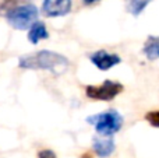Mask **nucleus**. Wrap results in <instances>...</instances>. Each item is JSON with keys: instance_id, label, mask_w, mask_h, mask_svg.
Masks as SVG:
<instances>
[{"instance_id": "6", "label": "nucleus", "mask_w": 159, "mask_h": 158, "mask_svg": "<svg viewBox=\"0 0 159 158\" xmlns=\"http://www.w3.org/2000/svg\"><path fill=\"white\" fill-rule=\"evenodd\" d=\"M89 60L96 69H99L101 72H107L112 67L117 66L121 62V58L116 53H109L106 50H96V52L91 53Z\"/></svg>"}, {"instance_id": "13", "label": "nucleus", "mask_w": 159, "mask_h": 158, "mask_svg": "<svg viewBox=\"0 0 159 158\" xmlns=\"http://www.w3.org/2000/svg\"><path fill=\"white\" fill-rule=\"evenodd\" d=\"M38 158H56V154H55V151L46 148V150H41V151H39V153H38Z\"/></svg>"}, {"instance_id": "7", "label": "nucleus", "mask_w": 159, "mask_h": 158, "mask_svg": "<svg viewBox=\"0 0 159 158\" xmlns=\"http://www.w3.org/2000/svg\"><path fill=\"white\" fill-rule=\"evenodd\" d=\"M115 142L112 137H93L92 140V150L99 158L110 157L115 151Z\"/></svg>"}, {"instance_id": "3", "label": "nucleus", "mask_w": 159, "mask_h": 158, "mask_svg": "<svg viewBox=\"0 0 159 158\" xmlns=\"http://www.w3.org/2000/svg\"><path fill=\"white\" fill-rule=\"evenodd\" d=\"M38 7L32 3H25V4H18L16 7L6 11L4 17L7 22L18 31H24L32 25L34 21L38 18Z\"/></svg>"}, {"instance_id": "2", "label": "nucleus", "mask_w": 159, "mask_h": 158, "mask_svg": "<svg viewBox=\"0 0 159 158\" xmlns=\"http://www.w3.org/2000/svg\"><path fill=\"white\" fill-rule=\"evenodd\" d=\"M87 123L95 128L99 136L112 137L113 134L120 132L121 126H123V116L116 109H107L101 114L88 116Z\"/></svg>"}, {"instance_id": "14", "label": "nucleus", "mask_w": 159, "mask_h": 158, "mask_svg": "<svg viewBox=\"0 0 159 158\" xmlns=\"http://www.w3.org/2000/svg\"><path fill=\"white\" fill-rule=\"evenodd\" d=\"M84 4H87V6H91V4H95V3H98V2H101V0H81Z\"/></svg>"}, {"instance_id": "4", "label": "nucleus", "mask_w": 159, "mask_h": 158, "mask_svg": "<svg viewBox=\"0 0 159 158\" xmlns=\"http://www.w3.org/2000/svg\"><path fill=\"white\" fill-rule=\"evenodd\" d=\"M124 90L123 84L115 80H105L101 86H87L85 87V95L89 100L95 101H112L117 97L119 94H121Z\"/></svg>"}, {"instance_id": "10", "label": "nucleus", "mask_w": 159, "mask_h": 158, "mask_svg": "<svg viewBox=\"0 0 159 158\" xmlns=\"http://www.w3.org/2000/svg\"><path fill=\"white\" fill-rule=\"evenodd\" d=\"M152 0H129V4H127V10L131 16L138 17L144 10L147 8V6L151 3Z\"/></svg>"}, {"instance_id": "9", "label": "nucleus", "mask_w": 159, "mask_h": 158, "mask_svg": "<svg viewBox=\"0 0 159 158\" xmlns=\"http://www.w3.org/2000/svg\"><path fill=\"white\" fill-rule=\"evenodd\" d=\"M143 53L148 60L154 62L159 59V36L149 35L143 46Z\"/></svg>"}, {"instance_id": "11", "label": "nucleus", "mask_w": 159, "mask_h": 158, "mask_svg": "<svg viewBox=\"0 0 159 158\" xmlns=\"http://www.w3.org/2000/svg\"><path fill=\"white\" fill-rule=\"evenodd\" d=\"M145 120L152 128H159V111H151L145 114Z\"/></svg>"}, {"instance_id": "5", "label": "nucleus", "mask_w": 159, "mask_h": 158, "mask_svg": "<svg viewBox=\"0 0 159 158\" xmlns=\"http://www.w3.org/2000/svg\"><path fill=\"white\" fill-rule=\"evenodd\" d=\"M71 0H43L42 3V14L49 18L64 17L71 11Z\"/></svg>"}, {"instance_id": "8", "label": "nucleus", "mask_w": 159, "mask_h": 158, "mask_svg": "<svg viewBox=\"0 0 159 158\" xmlns=\"http://www.w3.org/2000/svg\"><path fill=\"white\" fill-rule=\"evenodd\" d=\"M28 41L31 42V44L36 45L39 44L41 41H43V39H48L49 38V32H48L46 30V25H45V22L42 21H34L32 25L30 27V30H28Z\"/></svg>"}, {"instance_id": "15", "label": "nucleus", "mask_w": 159, "mask_h": 158, "mask_svg": "<svg viewBox=\"0 0 159 158\" xmlns=\"http://www.w3.org/2000/svg\"><path fill=\"white\" fill-rule=\"evenodd\" d=\"M81 158H91L89 154H84V156H81Z\"/></svg>"}, {"instance_id": "12", "label": "nucleus", "mask_w": 159, "mask_h": 158, "mask_svg": "<svg viewBox=\"0 0 159 158\" xmlns=\"http://www.w3.org/2000/svg\"><path fill=\"white\" fill-rule=\"evenodd\" d=\"M21 2V0H0V10H10V8L16 7V6H18V3Z\"/></svg>"}, {"instance_id": "1", "label": "nucleus", "mask_w": 159, "mask_h": 158, "mask_svg": "<svg viewBox=\"0 0 159 158\" xmlns=\"http://www.w3.org/2000/svg\"><path fill=\"white\" fill-rule=\"evenodd\" d=\"M69 59L53 50H38L31 55H24L20 58V69L25 70H48L55 76H61L69 69Z\"/></svg>"}]
</instances>
